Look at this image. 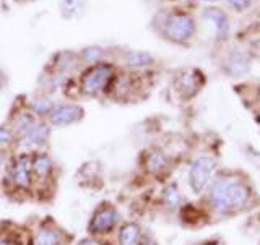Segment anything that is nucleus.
Instances as JSON below:
<instances>
[{
    "instance_id": "nucleus-10",
    "label": "nucleus",
    "mask_w": 260,
    "mask_h": 245,
    "mask_svg": "<svg viewBox=\"0 0 260 245\" xmlns=\"http://www.w3.org/2000/svg\"><path fill=\"white\" fill-rule=\"evenodd\" d=\"M54 172V162L52 158L47 153H35L31 156V174L32 179H38L39 182L47 181Z\"/></svg>"
},
{
    "instance_id": "nucleus-5",
    "label": "nucleus",
    "mask_w": 260,
    "mask_h": 245,
    "mask_svg": "<svg viewBox=\"0 0 260 245\" xmlns=\"http://www.w3.org/2000/svg\"><path fill=\"white\" fill-rule=\"evenodd\" d=\"M119 223V211L111 203H103L101 206L94 209V213L89 219L88 232L93 237H103V235L111 234L117 227Z\"/></svg>"
},
{
    "instance_id": "nucleus-11",
    "label": "nucleus",
    "mask_w": 260,
    "mask_h": 245,
    "mask_svg": "<svg viewBox=\"0 0 260 245\" xmlns=\"http://www.w3.org/2000/svg\"><path fill=\"white\" fill-rule=\"evenodd\" d=\"M32 245H63V232L59 227L44 223L38 227L32 237Z\"/></svg>"
},
{
    "instance_id": "nucleus-21",
    "label": "nucleus",
    "mask_w": 260,
    "mask_h": 245,
    "mask_svg": "<svg viewBox=\"0 0 260 245\" xmlns=\"http://www.w3.org/2000/svg\"><path fill=\"white\" fill-rule=\"evenodd\" d=\"M234 8H238V10H246L247 7H250L252 0H228Z\"/></svg>"
},
{
    "instance_id": "nucleus-4",
    "label": "nucleus",
    "mask_w": 260,
    "mask_h": 245,
    "mask_svg": "<svg viewBox=\"0 0 260 245\" xmlns=\"http://www.w3.org/2000/svg\"><path fill=\"white\" fill-rule=\"evenodd\" d=\"M114 68L111 63H94L81 77V89L85 94H98L112 83Z\"/></svg>"
},
{
    "instance_id": "nucleus-15",
    "label": "nucleus",
    "mask_w": 260,
    "mask_h": 245,
    "mask_svg": "<svg viewBox=\"0 0 260 245\" xmlns=\"http://www.w3.org/2000/svg\"><path fill=\"white\" fill-rule=\"evenodd\" d=\"M36 122H38V119H36V116L32 112H23V114H20V116L15 119V124H13L15 135L23 136L32 125L36 124Z\"/></svg>"
},
{
    "instance_id": "nucleus-13",
    "label": "nucleus",
    "mask_w": 260,
    "mask_h": 245,
    "mask_svg": "<svg viewBox=\"0 0 260 245\" xmlns=\"http://www.w3.org/2000/svg\"><path fill=\"white\" fill-rule=\"evenodd\" d=\"M250 68V59L242 52H233L226 60V70L233 77H242Z\"/></svg>"
},
{
    "instance_id": "nucleus-20",
    "label": "nucleus",
    "mask_w": 260,
    "mask_h": 245,
    "mask_svg": "<svg viewBox=\"0 0 260 245\" xmlns=\"http://www.w3.org/2000/svg\"><path fill=\"white\" fill-rule=\"evenodd\" d=\"M15 136L16 135L13 132V128H10V127H0V148H2V146H7V145L13 143Z\"/></svg>"
},
{
    "instance_id": "nucleus-23",
    "label": "nucleus",
    "mask_w": 260,
    "mask_h": 245,
    "mask_svg": "<svg viewBox=\"0 0 260 245\" xmlns=\"http://www.w3.org/2000/svg\"><path fill=\"white\" fill-rule=\"evenodd\" d=\"M0 245H21V242L13 235H0Z\"/></svg>"
},
{
    "instance_id": "nucleus-2",
    "label": "nucleus",
    "mask_w": 260,
    "mask_h": 245,
    "mask_svg": "<svg viewBox=\"0 0 260 245\" xmlns=\"http://www.w3.org/2000/svg\"><path fill=\"white\" fill-rule=\"evenodd\" d=\"M162 34L173 43L182 44L195 34V23L187 13H171L162 21Z\"/></svg>"
},
{
    "instance_id": "nucleus-3",
    "label": "nucleus",
    "mask_w": 260,
    "mask_h": 245,
    "mask_svg": "<svg viewBox=\"0 0 260 245\" xmlns=\"http://www.w3.org/2000/svg\"><path fill=\"white\" fill-rule=\"evenodd\" d=\"M216 170V161L208 156V154H202L197 156L189 167V185L193 193H202L207 187L213 182V176Z\"/></svg>"
},
{
    "instance_id": "nucleus-25",
    "label": "nucleus",
    "mask_w": 260,
    "mask_h": 245,
    "mask_svg": "<svg viewBox=\"0 0 260 245\" xmlns=\"http://www.w3.org/2000/svg\"><path fill=\"white\" fill-rule=\"evenodd\" d=\"M7 166V153L0 148V174H2V170L5 169Z\"/></svg>"
},
{
    "instance_id": "nucleus-1",
    "label": "nucleus",
    "mask_w": 260,
    "mask_h": 245,
    "mask_svg": "<svg viewBox=\"0 0 260 245\" xmlns=\"http://www.w3.org/2000/svg\"><path fill=\"white\" fill-rule=\"evenodd\" d=\"M210 203L219 213H230L236 208H241L249 200V189L246 184L231 177H223L211 182Z\"/></svg>"
},
{
    "instance_id": "nucleus-14",
    "label": "nucleus",
    "mask_w": 260,
    "mask_h": 245,
    "mask_svg": "<svg viewBox=\"0 0 260 245\" xmlns=\"http://www.w3.org/2000/svg\"><path fill=\"white\" fill-rule=\"evenodd\" d=\"M153 55L145 51H130L124 55V65L128 68H142L153 63Z\"/></svg>"
},
{
    "instance_id": "nucleus-17",
    "label": "nucleus",
    "mask_w": 260,
    "mask_h": 245,
    "mask_svg": "<svg viewBox=\"0 0 260 245\" xmlns=\"http://www.w3.org/2000/svg\"><path fill=\"white\" fill-rule=\"evenodd\" d=\"M54 108H55V104L52 99H49V97H38V99L31 102V111L38 117H49L52 114Z\"/></svg>"
},
{
    "instance_id": "nucleus-8",
    "label": "nucleus",
    "mask_w": 260,
    "mask_h": 245,
    "mask_svg": "<svg viewBox=\"0 0 260 245\" xmlns=\"http://www.w3.org/2000/svg\"><path fill=\"white\" fill-rule=\"evenodd\" d=\"M49 136H51V127H49L46 122L38 120L26 133L20 136V146L23 145L24 148L39 150L49 142Z\"/></svg>"
},
{
    "instance_id": "nucleus-6",
    "label": "nucleus",
    "mask_w": 260,
    "mask_h": 245,
    "mask_svg": "<svg viewBox=\"0 0 260 245\" xmlns=\"http://www.w3.org/2000/svg\"><path fill=\"white\" fill-rule=\"evenodd\" d=\"M10 179L18 189H29L32 184L31 156L28 153H20L10 162Z\"/></svg>"
},
{
    "instance_id": "nucleus-12",
    "label": "nucleus",
    "mask_w": 260,
    "mask_h": 245,
    "mask_svg": "<svg viewBox=\"0 0 260 245\" xmlns=\"http://www.w3.org/2000/svg\"><path fill=\"white\" fill-rule=\"evenodd\" d=\"M142 237V229L137 223H124L119 227L117 232V243L119 245H138Z\"/></svg>"
},
{
    "instance_id": "nucleus-16",
    "label": "nucleus",
    "mask_w": 260,
    "mask_h": 245,
    "mask_svg": "<svg viewBox=\"0 0 260 245\" xmlns=\"http://www.w3.org/2000/svg\"><path fill=\"white\" fill-rule=\"evenodd\" d=\"M181 201H182V193L179 190V187L176 184L168 185L165 192H162V203H165V206L169 209H174L181 205Z\"/></svg>"
},
{
    "instance_id": "nucleus-24",
    "label": "nucleus",
    "mask_w": 260,
    "mask_h": 245,
    "mask_svg": "<svg viewBox=\"0 0 260 245\" xmlns=\"http://www.w3.org/2000/svg\"><path fill=\"white\" fill-rule=\"evenodd\" d=\"M138 245H158V243H156V240H154L150 234H142Z\"/></svg>"
},
{
    "instance_id": "nucleus-27",
    "label": "nucleus",
    "mask_w": 260,
    "mask_h": 245,
    "mask_svg": "<svg viewBox=\"0 0 260 245\" xmlns=\"http://www.w3.org/2000/svg\"><path fill=\"white\" fill-rule=\"evenodd\" d=\"M203 2H215V0H203Z\"/></svg>"
},
{
    "instance_id": "nucleus-22",
    "label": "nucleus",
    "mask_w": 260,
    "mask_h": 245,
    "mask_svg": "<svg viewBox=\"0 0 260 245\" xmlns=\"http://www.w3.org/2000/svg\"><path fill=\"white\" fill-rule=\"evenodd\" d=\"M77 245H108V243L101 240L100 237H86V239H81Z\"/></svg>"
},
{
    "instance_id": "nucleus-18",
    "label": "nucleus",
    "mask_w": 260,
    "mask_h": 245,
    "mask_svg": "<svg viewBox=\"0 0 260 245\" xmlns=\"http://www.w3.org/2000/svg\"><path fill=\"white\" fill-rule=\"evenodd\" d=\"M146 167H148L151 172H161L162 169L166 167V156L158 151H153L146 156Z\"/></svg>"
},
{
    "instance_id": "nucleus-19",
    "label": "nucleus",
    "mask_w": 260,
    "mask_h": 245,
    "mask_svg": "<svg viewBox=\"0 0 260 245\" xmlns=\"http://www.w3.org/2000/svg\"><path fill=\"white\" fill-rule=\"evenodd\" d=\"M81 60H85L86 63H98L101 60L103 57V49L101 47H96V46H91V47H85L83 51H81Z\"/></svg>"
},
{
    "instance_id": "nucleus-26",
    "label": "nucleus",
    "mask_w": 260,
    "mask_h": 245,
    "mask_svg": "<svg viewBox=\"0 0 260 245\" xmlns=\"http://www.w3.org/2000/svg\"><path fill=\"white\" fill-rule=\"evenodd\" d=\"M5 83H7V77H5V73L0 70V88H2Z\"/></svg>"
},
{
    "instance_id": "nucleus-7",
    "label": "nucleus",
    "mask_w": 260,
    "mask_h": 245,
    "mask_svg": "<svg viewBox=\"0 0 260 245\" xmlns=\"http://www.w3.org/2000/svg\"><path fill=\"white\" fill-rule=\"evenodd\" d=\"M85 116V111L78 104H60L55 106L52 114L49 116V122L55 127H67L77 124Z\"/></svg>"
},
{
    "instance_id": "nucleus-9",
    "label": "nucleus",
    "mask_w": 260,
    "mask_h": 245,
    "mask_svg": "<svg viewBox=\"0 0 260 245\" xmlns=\"http://www.w3.org/2000/svg\"><path fill=\"white\" fill-rule=\"evenodd\" d=\"M202 16H203V20H207L213 24L218 41H224L228 38V34H230V20H228L224 12H221L219 8L208 7L202 12Z\"/></svg>"
}]
</instances>
